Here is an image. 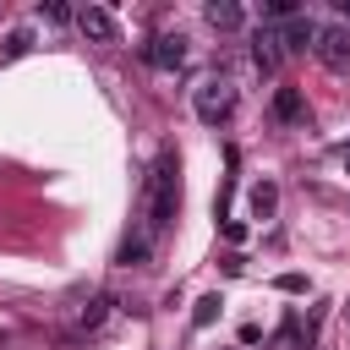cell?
Segmentation results:
<instances>
[{
    "label": "cell",
    "instance_id": "obj_17",
    "mask_svg": "<svg viewBox=\"0 0 350 350\" xmlns=\"http://www.w3.org/2000/svg\"><path fill=\"white\" fill-rule=\"evenodd\" d=\"M334 11H339V16H350V0H334Z\"/></svg>",
    "mask_w": 350,
    "mask_h": 350
},
{
    "label": "cell",
    "instance_id": "obj_12",
    "mask_svg": "<svg viewBox=\"0 0 350 350\" xmlns=\"http://www.w3.org/2000/svg\"><path fill=\"white\" fill-rule=\"evenodd\" d=\"M279 213V186L273 180H257L252 186V219H273Z\"/></svg>",
    "mask_w": 350,
    "mask_h": 350
},
{
    "label": "cell",
    "instance_id": "obj_4",
    "mask_svg": "<svg viewBox=\"0 0 350 350\" xmlns=\"http://www.w3.org/2000/svg\"><path fill=\"white\" fill-rule=\"evenodd\" d=\"M252 60H257V71H262V77H273V71L284 66L279 27H268V22H257V27H252Z\"/></svg>",
    "mask_w": 350,
    "mask_h": 350
},
{
    "label": "cell",
    "instance_id": "obj_16",
    "mask_svg": "<svg viewBox=\"0 0 350 350\" xmlns=\"http://www.w3.org/2000/svg\"><path fill=\"white\" fill-rule=\"evenodd\" d=\"M22 49H27V33H11V38H5V60H16Z\"/></svg>",
    "mask_w": 350,
    "mask_h": 350
},
{
    "label": "cell",
    "instance_id": "obj_2",
    "mask_svg": "<svg viewBox=\"0 0 350 350\" xmlns=\"http://www.w3.org/2000/svg\"><path fill=\"white\" fill-rule=\"evenodd\" d=\"M191 109H197L202 126H224L230 109H235V88H230L224 77H208V82H197V93H191Z\"/></svg>",
    "mask_w": 350,
    "mask_h": 350
},
{
    "label": "cell",
    "instance_id": "obj_1",
    "mask_svg": "<svg viewBox=\"0 0 350 350\" xmlns=\"http://www.w3.org/2000/svg\"><path fill=\"white\" fill-rule=\"evenodd\" d=\"M175 213H180V159H175V148H159V159H153V170H148V186H142V208H137L131 230H137L142 241H153V246H159V235L175 224Z\"/></svg>",
    "mask_w": 350,
    "mask_h": 350
},
{
    "label": "cell",
    "instance_id": "obj_6",
    "mask_svg": "<svg viewBox=\"0 0 350 350\" xmlns=\"http://www.w3.org/2000/svg\"><path fill=\"white\" fill-rule=\"evenodd\" d=\"M268 115L279 120V126H306V98H301V88H273V98H268Z\"/></svg>",
    "mask_w": 350,
    "mask_h": 350
},
{
    "label": "cell",
    "instance_id": "obj_3",
    "mask_svg": "<svg viewBox=\"0 0 350 350\" xmlns=\"http://www.w3.org/2000/svg\"><path fill=\"white\" fill-rule=\"evenodd\" d=\"M312 55H317L323 66H334V71H345V66H350V33H345L339 22H328V27H317V38H312Z\"/></svg>",
    "mask_w": 350,
    "mask_h": 350
},
{
    "label": "cell",
    "instance_id": "obj_7",
    "mask_svg": "<svg viewBox=\"0 0 350 350\" xmlns=\"http://www.w3.org/2000/svg\"><path fill=\"white\" fill-rule=\"evenodd\" d=\"M77 27H82L93 44H115V38H120V27H115V16H109L104 5H82V11H77Z\"/></svg>",
    "mask_w": 350,
    "mask_h": 350
},
{
    "label": "cell",
    "instance_id": "obj_5",
    "mask_svg": "<svg viewBox=\"0 0 350 350\" xmlns=\"http://www.w3.org/2000/svg\"><path fill=\"white\" fill-rule=\"evenodd\" d=\"M142 60L159 66V71H180V66H186V38H180V33H159V38L142 49Z\"/></svg>",
    "mask_w": 350,
    "mask_h": 350
},
{
    "label": "cell",
    "instance_id": "obj_11",
    "mask_svg": "<svg viewBox=\"0 0 350 350\" xmlns=\"http://www.w3.org/2000/svg\"><path fill=\"white\" fill-rule=\"evenodd\" d=\"M148 257H153V241H142L137 230H131V235L120 241V252H115V262H120V268H142Z\"/></svg>",
    "mask_w": 350,
    "mask_h": 350
},
{
    "label": "cell",
    "instance_id": "obj_15",
    "mask_svg": "<svg viewBox=\"0 0 350 350\" xmlns=\"http://www.w3.org/2000/svg\"><path fill=\"white\" fill-rule=\"evenodd\" d=\"M44 16H49V22H77V16H71V5H60V0H49V5H44Z\"/></svg>",
    "mask_w": 350,
    "mask_h": 350
},
{
    "label": "cell",
    "instance_id": "obj_14",
    "mask_svg": "<svg viewBox=\"0 0 350 350\" xmlns=\"http://www.w3.org/2000/svg\"><path fill=\"white\" fill-rule=\"evenodd\" d=\"M273 284H279V290H284V295H301V290H306V279H301V273H279V279H273Z\"/></svg>",
    "mask_w": 350,
    "mask_h": 350
},
{
    "label": "cell",
    "instance_id": "obj_10",
    "mask_svg": "<svg viewBox=\"0 0 350 350\" xmlns=\"http://www.w3.org/2000/svg\"><path fill=\"white\" fill-rule=\"evenodd\" d=\"M109 306H115L109 295H88V306L77 312V334H98V328H104V317H109Z\"/></svg>",
    "mask_w": 350,
    "mask_h": 350
},
{
    "label": "cell",
    "instance_id": "obj_13",
    "mask_svg": "<svg viewBox=\"0 0 350 350\" xmlns=\"http://www.w3.org/2000/svg\"><path fill=\"white\" fill-rule=\"evenodd\" d=\"M219 306H224L219 295H202V301H197V312H191V323H197V328H208V323L219 317Z\"/></svg>",
    "mask_w": 350,
    "mask_h": 350
},
{
    "label": "cell",
    "instance_id": "obj_8",
    "mask_svg": "<svg viewBox=\"0 0 350 350\" xmlns=\"http://www.w3.org/2000/svg\"><path fill=\"white\" fill-rule=\"evenodd\" d=\"M312 38H317V22H306V16L279 22V44H284V55H306V49H312Z\"/></svg>",
    "mask_w": 350,
    "mask_h": 350
},
{
    "label": "cell",
    "instance_id": "obj_9",
    "mask_svg": "<svg viewBox=\"0 0 350 350\" xmlns=\"http://www.w3.org/2000/svg\"><path fill=\"white\" fill-rule=\"evenodd\" d=\"M202 16H208V27H219V33H235V27L246 22V11H241L235 0H213V5L202 11Z\"/></svg>",
    "mask_w": 350,
    "mask_h": 350
},
{
    "label": "cell",
    "instance_id": "obj_18",
    "mask_svg": "<svg viewBox=\"0 0 350 350\" xmlns=\"http://www.w3.org/2000/svg\"><path fill=\"white\" fill-rule=\"evenodd\" d=\"M345 170H350V153H345Z\"/></svg>",
    "mask_w": 350,
    "mask_h": 350
}]
</instances>
